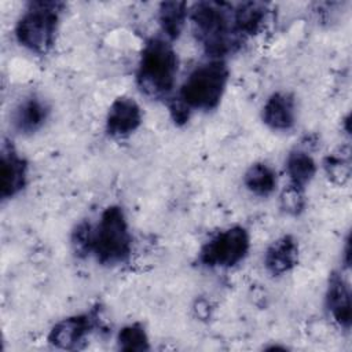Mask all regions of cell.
<instances>
[{
    "label": "cell",
    "instance_id": "cell-15",
    "mask_svg": "<svg viewBox=\"0 0 352 352\" xmlns=\"http://www.w3.org/2000/svg\"><path fill=\"white\" fill-rule=\"evenodd\" d=\"M285 168L289 184L302 190H305V187L314 180L318 170L312 155L302 148H294L287 154Z\"/></svg>",
    "mask_w": 352,
    "mask_h": 352
},
{
    "label": "cell",
    "instance_id": "cell-16",
    "mask_svg": "<svg viewBox=\"0 0 352 352\" xmlns=\"http://www.w3.org/2000/svg\"><path fill=\"white\" fill-rule=\"evenodd\" d=\"M186 1H162L158 8V23L164 37L169 41L179 38L188 18Z\"/></svg>",
    "mask_w": 352,
    "mask_h": 352
},
{
    "label": "cell",
    "instance_id": "cell-12",
    "mask_svg": "<svg viewBox=\"0 0 352 352\" xmlns=\"http://www.w3.org/2000/svg\"><path fill=\"white\" fill-rule=\"evenodd\" d=\"M300 248L293 235H282L267 248L264 253V265L272 276H282L290 272L298 263Z\"/></svg>",
    "mask_w": 352,
    "mask_h": 352
},
{
    "label": "cell",
    "instance_id": "cell-13",
    "mask_svg": "<svg viewBox=\"0 0 352 352\" xmlns=\"http://www.w3.org/2000/svg\"><path fill=\"white\" fill-rule=\"evenodd\" d=\"M326 308L333 320L349 330L351 327V289L340 272H331L326 290Z\"/></svg>",
    "mask_w": 352,
    "mask_h": 352
},
{
    "label": "cell",
    "instance_id": "cell-18",
    "mask_svg": "<svg viewBox=\"0 0 352 352\" xmlns=\"http://www.w3.org/2000/svg\"><path fill=\"white\" fill-rule=\"evenodd\" d=\"M117 346L126 352H143L150 349V340L144 326L139 322L129 323L120 329L117 334Z\"/></svg>",
    "mask_w": 352,
    "mask_h": 352
},
{
    "label": "cell",
    "instance_id": "cell-6",
    "mask_svg": "<svg viewBox=\"0 0 352 352\" xmlns=\"http://www.w3.org/2000/svg\"><path fill=\"white\" fill-rule=\"evenodd\" d=\"M249 249L248 230L242 226H232L221 230L201 246L198 261L206 268H232L245 260Z\"/></svg>",
    "mask_w": 352,
    "mask_h": 352
},
{
    "label": "cell",
    "instance_id": "cell-7",
    "mask_svg": "<svg viewBox=\"0 0 352 352\" xmlns=\"http://www.w3.org/2000/svg\"><path fill=\"white\" fill-rule=\"evenodd\" d=\"M99 323L96 309L67 316L52 326L48 342L58 349H77L91 336Z\"/></svg>",
    "mask_w": 352,
    "mask_h": 352
},
{
    "label": "cell",
    "instance_id": "cell-8",
    "mask_svg": "<svg viewBox=\"0 0 352 352\" xmlns=\"http://www.w3.org/2000/svg\"><path fill=\"white\" fill-rule=\"evenodd\" d=\"M143 122V113L139 103L129 96L116 98L106 114V133L114 139L128 138L136 132Z\"/></svg>",
    "mask_w": 352,
    "mask_h": 352
},
{
    "label": "cell",
    "instance_id": "cell-5",
    "mask_svg": "<svg viewBox=\"0 0 352 352\" xmlns=\"http://www.w3.org/2000/svg\"><path fill=\"white\" fill-rule=\"evenodd\" d=\"M132 253V234L121 206H107L94 226L91 254L102 265H120Z\"/></svg>",
    "mask_w": 352,
    "mask_h": 352
},
{
    "label": "cell",
    "instance_id": "cell-14",
    "mask_svg": "<svg viewBox=\"0 0 352 352\" xmlns=\"http://www.w3.org/2000/svg\"><path fill=\"white\" fill-rule=\"evenodd\" d=\"M268 6L260 1H243L234 6L235 30L243 40L260 33L268 19Z\"/></svg>",
    "mask_w": 352,
    "mask_h": 352
},
{
    "label": "cell",
    "instance_id": "cell-11",
    "mask_svg": "<svg viewBox=\"0 0 352 352\" xmlns=\"http://www.w3.org/2000/svg\"><path fill=\"white\" fill-rule=\"evenodd\" d=\"M50 117V106L36 95L22 99L12 111L11 122L16 132L32 135L41 129Z\"/></svg>",
    "mask_w": 352,
    "mask_h": 352
},
{
    "label": "cell",
    "instance_id": "cell-2",
    "mask_svg": "<svg viewBox=\"0 0 352 352\" xmlns=\"http://www.w3.org/2000/svg\"><path fill=\"white\" fill-rule=\"evenodd\" d=\"M179 72L177 54L165 37H151L140 52L136 84L143 94L165 99L175 88Z\"/></svg>",
    "mask_w": 352,
    "mask_h": 352
},
{
    "label": "cell",
    "instance_id": "cell-10",
    "mask_svg": "<svg viewBox=\"0 0 352 352\" xmlns=\"http://www.w3.org/2000/svg\"><path fill=\"white\" fill-rule=\"evenodd\" d=\"M263 122L272 131H289L297 120L296 99L290 92L276 91L268 96L261 111Z\"/></svg>",
    "mask_w": 352,
    "mask_h": 352
},
{
    "label": "cell",
    "instance_id": "cell-20",
    "mask_svg": "<svg viewBox=\"0 0 352 352\" xmlns=\"http://www.w3.org/2000/svg\"><path fill=\"white\" fill-rule=\"evenodd\" d=\"M305 190L294 187L292 184H287L279 197V202H280V209L290 214V216H298L300 213L304 212L305 209Z\"/></svg>",
    "mask_w": 352,
    "mask_h": 352
},
{
    "label": "cell",
    "instance_id": "cell-1",
    "mask_svg": "<svg viewBox=\"0 0 352 352\" xmlns=\"http://www.w3.org/2000/svg\"><path fill=\"white\" fill-rule=\"evenodd\" d=\"M194 34L210 58L224 59L242 44L235 30L234 4L224 1H199L188 12Z\"/></svg>",
    "mask_w": 352,
    "mask_h": 352
},
{
    "label": "cell",
    "instance_id": "cell-22",
    "mask_svg": "<svg viewBox=\"0 0 352 352\" xmlns=\"http://www.w3.org/2000/svg\"><path fill=\"white\" fill-rule=\"evenodd\" d=\"M344 263H345V267H346V268H349V265H351V242H349V236H348V238H346V241H345Z\"/></svg>",
    "mask_w": 352,
    "mask_h": 352
},
{
    "label": "cell",
    "instance_id": "cell-17",
    "mask_svg": "<svg viewBox=\"0 0 352 352\" xmlns=\"http://www.w3.org/2000/svg\"><path fill=\"white\" fill-rule=\"evenodd\" d=\"M278 184L275 169L265 162H256L243 175V186L257 197L271 195Z\"/></svg>",
    "mask_w": 352,
    "mask_h": 352
},
{
    "label": "cell",
    "instance_id": "cell-4",
    "mask_svg": "<svg viewBox=\"0 0 352 352\" xmlns=\"http://www.w3.org/2000/svg\"><path fill=\"white\" fill-rule=\"evenodd\" d=\"M63 10L60 1L28 3L14 30L18 44L36 55L48 54L55 44Z\"/></svg>",
    "mask_w": 352,
    "mask_h": 352
},
{
    "label": "cell",
    "instance_id": "cell-19",
    "mask_svg": "<svg viewBox=\"0 0 352 352\" xmlns=\"http://www.w3.org/2000/svg\"><path fill=\"white\" fill-rule=\"evenodd\" d=\"M323 168L327 177L336 184H345L351 176V155L349 148L336 151L324 158Z\"/></svg>",
    "mask_w": 352,
    "mask_h": 352
},
{
    "label": "cell",
    "instance_id": "cell-3",
    "mask_svg": "<svg viewBox=\"0 0 352 352\" xmlns=\"http://www.w3.org/2000/svg\"><path fill=\"white\" fill-rule=\"evenodd\" d=\"M228 76L230 70L224 59L209 58L188 73L175 99L190 113L214 110L223 99Z\"/></svg>",
    "mask_w": 352,
    "mask_h": 352
},
{
    "label": "cell",
    "instance_id": "cell-9",
    "mask_svg": "<svg viewBox=\"0 0 352 352\" xmlns=\"http://www.w3.org/2000/svg\"><path fill=\"white\" fill-rule=\"evenodd\" d=\"M28 172L26 160L12 144L4 143L0 155V197L3 201L16 197L26 187Z\"/></svg>",
    "mask_w": 352,
    "mask_h": 352
},
{
    "label": "cell",
    "instance_id": "cell-21",
    "mask_svg": "<svg viewBox=\"0 0 352 352\" xmlns=\"http://www.w3.org/2000/svg\"><path fill=\"white\" fill-rule=\"evenodd\" d=\"M92 230L94 226L81 221L76 226V228L72 232V246L74 253L78 257H85L91 254V246H92Z\"/></svg>",
    "mask_w": 352,
    "mask_h": 352
}]
</instances>
